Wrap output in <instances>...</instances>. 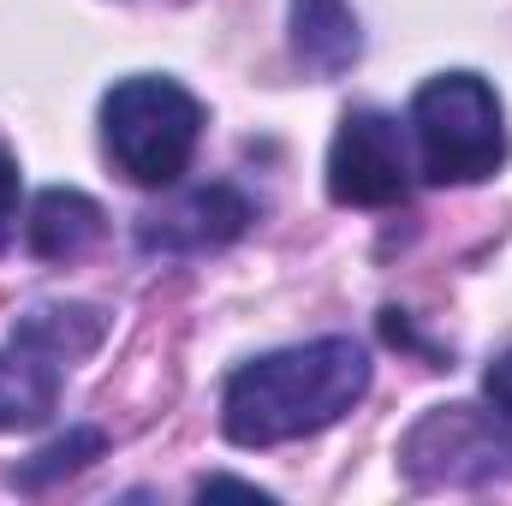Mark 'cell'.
<instances>
[{"mask_svg":"<svg viewBox=\"0 0 512 506\" xmlns=\"http://www.w3.org/2000/svg\"><path fill=\"white\" fill-rule=\"evenodd\" d=\"M370 387V352L346 334L286 346L233 370L221 393V429L233 447H280L340 423Z\"/></svg>","mask_w":512,"mask_h":506,"instance_id":"6da1fadb","label":"cell"},{"mask_svg":"<svg viewBox=\"0 0 512 506\" xmlns=\"http://www.w3.org/2000/svg\"><path fill=\"white\" fill-rule=\"evenodd\" d=\"M411 137L429 185H477L507 167V114L477 72L429 78L411 96Z\"/></svg>","mask_w":512,"mask_h":506,"instance_id":"7a4b0ae2","label":"cell"},{"mask_svg":"<svg viewBox=\"0 0 512 506\" xmlns=\"http://www.w3.org/2000/svg\"><path fill=\"white\" fill-rule=\"evenodd\" d=\"M203 137V108L173 78H120L102 96V149L131 185L167 191L191 167Z\"/></svg>","mask_w":512,"mask_h":506,"instance_id":"3957f363","label":"cell"},{"mask_svg":"<svg viewBox=\"0 0 512 506\" xmlns=\"http://www.w3.org/2000/svg\"><path fill=\"white\" fill-rule=\"evenodd\" d=\"M102 310L84 304H36L12 322V340L0 346V429H36L54 399L60 381L72 370V358L102 346Z\"/></svg>","mask_w":512,"mask_h":506,"instance_id":"277c9868","label":"cell"},{"mask_svg":"<svg viewBox=\"0 0 512 506\" xmlns=\"http://www.w3.org/2000/svg\"><path fill=\"white\" fill-rule=\"evenodd\" d=\"M512 429L495 417H483L477 405H435L405 441H399V465L411 483H495L512 465Z\"/></svg>","mask_w":512,"mask_h":506,"instance_id":"5b68a950","label":"cell"},{"mask_svg":"<svg viewBox=\"0 0 512 506\" xmlns=\"http://www.w3.org/2000/svg\"><path fill=\"white\" fill-rule=\"evenodd\" d=\"M411 191L405 131L382 108H352L328 149V197L340 209H393Z\"/></svg>","mask_w":512,"mask_h":506,"instance_id":"8992f818","label":"cell"},{"mask_svg":"<svg viewBox=\"0 0 512 506\" xmlns=\"http://www.w3.org/2000/svg\"><path fill=\"white\" fill-rule=\"evenodd\" d=\"M251 227V197L233 185H197L149 215H137V251L149 256H203L233 245Z\"/></svg>","mask_w":512,"mask_h":506,"instance_id":"52a82bcc","label":"cell"},{"mask_svg":"<svg viewBox=\"0 0 512 506\" xmlns=\"http://www.w3.org/2000/svg\"><path fill=\"white\" fill-rule=\"evenodd\" d=\"M292 54L310 72L340 78L364 54V30H358L352 6L346 0H292Z\"/></svg>","mask_w":512,"mask_h":506,"instance_id":"ba28073f","label":"cell"},{"mask_svg":"<svg viewBox=\"0 0 512 506\" xmlns=\"http://www.w3.org/2000/svg\"><path fill=\"white\" fill-rule=\"evenodd\" d=\"M24 239L42 262H72V256H84L102 239V209H96V197L54 185V191L36 197V209L24 221Z\"/></svg>","mask_w":512,"mask_h":506,"instance_id":"9c48e42d","label":"cell"},{"mask_svg":"<svg viewBox=\"0 0 512 506\" xmlns=\"http://www.w3.org/2000/svg\"><path fill=\"white\" fill-rule=\"evenodd\" d=\"M96 453H102V435H96V429H72V435L48 441L42 453H30V465H18V471H12V489H48L54 477H66V471L90 465Z\"/></svg>","mask_w":512,"mask_h":506,"instance_id":"30bf717a","label":"cell"},{"mask_svg":"<svg viewBox=\"0 0 512 506\" xmlns=\"http://www.w3.org/2000/svg\"><path fill=\"white\" fill-rule=\"evenodd\" d=\"M12 233H18V167L12 155H0V251L12 245Z\"/></svg>","mask_w":512,"mask_h":506,"instance_id":"8fae6325","label":"cell"},{"mask_svg":"<svg viewBox=\"0 0 512 506\" xmlns=\"http://www.w3.org/2000/svg\"><path fill=\"white\" fill-rule=\"evenodd\" d=\"M483 393H489V405L501 411V423L512 429V352H501V358L489 364V376H483Z\"/></svg>","mask_w":512,"mask_h":506,"instance_id":"7c38bea8","label":"cell"},{"mask_svg":"<svg viewBox=\"0 0 512 506\" xmlns=\"http://www.w3.org/2000/svg\"><path fill=\"white\" fill-rule=\"evenodd\" d=\"M203 495H251V501H268L256 483H233V477H209V483H203Z\"/></svg>","mask_w":512,"mask_h":506,"instance_id":"4fadbf2b","label":"cell"}]
</instances>
